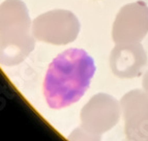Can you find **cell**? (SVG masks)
Listing matches in <instances>:
<instances>
[{"label":"cell","mask_w":148,"mask_h":141,"mask_svg":"<svg viewBox=\"0 0 148 141\" xmlns=\"http://www.w3.org/2000/svg\"><path fill=\"white\" fill-rule=\"evenodd\" d=\"M94 60L82 49H69L50 63L44 81V94L52 109H61L81 99L95 73Z\"/></svg>","instance_id":"6da1fadb"},{"label":"cell","mask_w":148,"mask_h":141,"mask_svg":"<svg viewBox=\"0 0 148 141\" xmlns=\"http://www.w3.org/2000/svg\"><path fill=\"white\" fill-rule=\"evenodd\" d=\"M148 32V5L144 1L128 3L118 12L112 27L116 43H139Z\"/></svg>","instance_id":"7a4b0ae2"}]
</instances>
